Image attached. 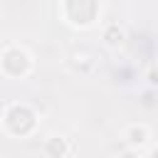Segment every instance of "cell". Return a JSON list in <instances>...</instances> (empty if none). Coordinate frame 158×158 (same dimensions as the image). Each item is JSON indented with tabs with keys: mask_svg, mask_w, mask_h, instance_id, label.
<instances>
[{
	"mask_svg": "<svg viewBox=\"0 0 158 158\" xmlns=\"http://www.w3.org/2000/svg\"><path fill=\"white\" fill-rule=\"evenodd\" d=\"M131 141L133 143H143L146 141V128H133L131 131Z\"/></svg>",
	"mask_w": 158,
	"mask_h": 158,
	"instance_id": "1",
	"label": "cell"
}]
</instances>
